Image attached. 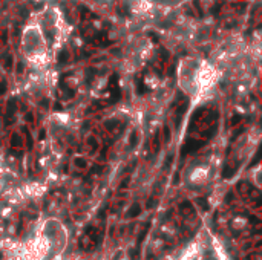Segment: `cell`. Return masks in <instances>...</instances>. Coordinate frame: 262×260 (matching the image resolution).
<instances>
[{
	"label": "cell",
	"mask_w": 262,
	"mask_h": 260,
	"mask_svg": "<svg viewBox=\"0 0 262 260\" xmlns=\"http://www.w3.org/2000/svg\"><path fill=\"white\" fill-rule=\"evenodd\" d=\"M14 109H16L14 101H9V103H8V115H13V113H14Z\"/></svg>",
	"instance_id": "cell-2"
},
{
	"label": "cell",
	"mask_w": 262,
	"mask_h": 260,
	"mask_svg": "<svg viewBox=\"0 0 262 260\" xmlns=\"http://www.w3.org/2000/svg\"><path fill=\"white\" fill-rule=\"evenodd\" d=\"M198 255V243H192L179 257V260H193Z\"/></svg>",
	"instance_id": "cell-1"
},
{
	"label": "cell",
	"mask_w": 262,
	"mask_h": 260,
	"mask_svg": "<svg viewBox=\"0 0 262 260\" xmlns=\"http://www.w3.org/2000/svg\"><path fill=\"white\" fill-rule=\"evenodd\" d=\"M3 92H5V84L0 83V93H3Z\"/></svg>",
	"instance_id": "cell-5"
},
{
	"label": "cell",
	"mask_w": 262,
	"mask_h": 260,
	"mask_svg": "<svg viewBox=\"0 0 262 260\" xmlns=\"http://www.w3.org/2000/svg\"><path fill=\"white\" fill-rule=\"evenodd\" d=\"M135 143H137V133L134 132L132 136H130V146H135Z\"/></svg>",
	"instance_id": "cell-3"
},
{
	"label": "cell",
	"mask_w": 262,
	"mask_h": 260,
	"mask_svg": "<svg viewBox=\"0 0 262 260\" xmlns=\"http://www.w3.org/2000/svg\"><path fill=\"white\" fill-rule=\"evenodd\" d=\"M242 225H245V220H244V219H242V220H239V222H238V220H234V226H242Z\"/></svg>",
	"instance_id": "cell-4"
}]
</instances>
